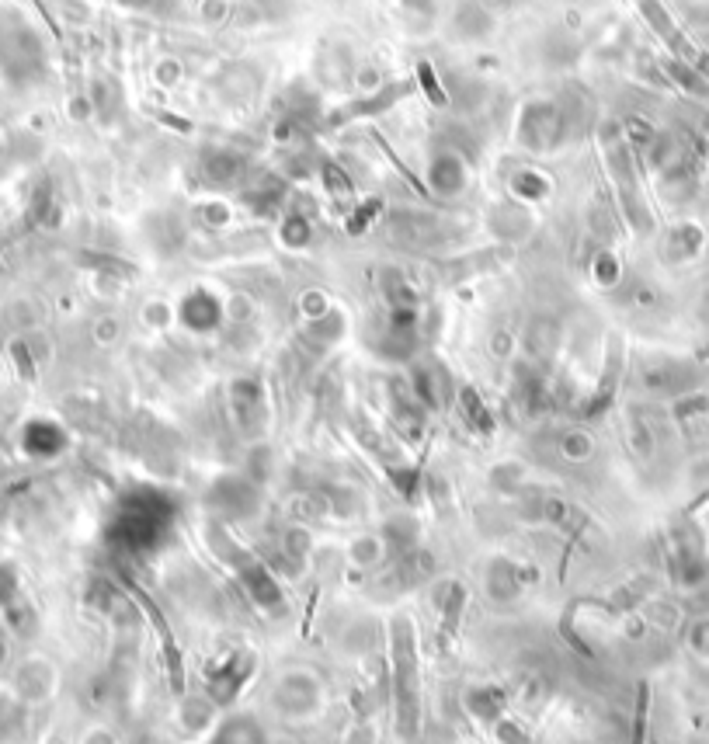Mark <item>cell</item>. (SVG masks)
<instances>
[{
    "mask_svg": "<svg viewBox=\"0 0 709 744\" xmlns=\"http://www.w3.org/2000/svg\"><path fill=\"white\" fill-rule=\"evenodd\" d=\"M390 651H393V699H397V724L404 738L418 734L421 720V685H418V640H414V619L393 616L390 623Z\"/></svg>",
    "mask_w": 709,
    "mask_h": 744,
    "instance_id": "6da1fadb",
    "label": "cell"
},
{
    "mask_svg": "<svg viewBox=\"0 0 709 744\" xmlns=\"http://www.w3.org/2000/svg\"><path fill=\"white\" fill-rule=\"evenodd\" d=\"M327 703V689L320 671H313L310 665H292L282 668L272 682V692H268V706L279 713L289 724H303V720H313Z\"/></svg>",
    "mask_w": 709,
    "mask_h": 744,
    "instance_id": "7a4b0ae2",
    "label": "cell"
},
{
    "mask_svg": "<svg viewBox=\"0 0 709 744\" xmlns=\"http://www.w3.org/2000/svg\"><path fill=\"white\" fill-rule=\"evenodd\" d=\"M567 126L570 119L560 112L557 101H529L518 115V143L532 153H546L564 143Z\"/></svg>",
    "mask_w": 709,
    "mask_h": 744,
    "instance_id": "3957f363",
    "label": "cell"
},
{
    "mask_svg": "<svg viewBox=\"0 0 709 744\" xmlns=\"http://www.w3.org/2000/svg\"><path fill=\"white\" fill-rule=\"evenodd\" d=\"M56 685H60V671L49 658H25L14 668V696L32 706L49 703L56 696Z\"/></svg>",
    "mask_w": 709,
    "mask_h": 744,
    "instance_id": "277c9868",
    "label": "cell"
},
{
    "mask_svg": "<svg viewBox=\"0 0 709 744\" xmlns=\"http://www.w3.org/2000/svg\"><path fill=\"white\" fill-rule=\"evenodd\" d=\"M223 317H226L223 299H219L216 293H209V289H192L178 306V320L195 334L216 331V327L223 324Z\"/></svg>",
    "mask_w": 709,
    "mask_h": 744,
    "instance_id": "5b68a950",
    "label": "cell"
},
{
    "mask_svg": "<svg viewBox=\"0 0 709 744\" xmlns=\"http://www.w3.org/2000/svg\"><path fill=\"white\" fill-rule=\"evenodd\" d=\"M428 185H431V192L442 195V199H456V195H463L466 185H470V171H466L463 157H459V153H449V150L431 157Z\"/></svg>",
    "mask_w": 709,
    "mask_h": 744,
    "instance_id": "8992f818",
    "label": "cell"
},
{
    "mask_svg": "<svg viewBox=\"0 0 709 744\" xmlns=\"http://www.w3.org/2000/svg\"><path fill=\"white\" fill-rule=\"evenodd\" d=\"M637 7H640L643 18L650 21V28H654V32L668 42V49L675 53V60H685V63L696 60V49H692V42H685V35L678 32V25L671 21V14L664 11L661 0H637Z\"/></svg>",
    "mask_w": 709,
    "mask_h": 744,
    "instance_id": "52a82bcc",
    "label": "cell"
},
{
    "mask_svg": "<svg viewBox=\"0 0 709 744\" xmlns=\"http://www.w3.org/2000/svg\"><path fill=\"white\" fill-rule=\"evenodd\" d=\"M703 244H706L703 226L682 223V226H675V230L668 233V240H664V258H668L671 265H685V261L699 258Z\"/></svg>",
    "mask_w": 709,
    "mask_h": 744,
    "instance_id": "ba28073f",
    "label": "cell"
},
{
    "mask_svg": "<svg viewBox=\"0 0 709 744\" xmlns=\"http://www.w3.org/2000/svg\"><path fill=\"white\" fill-rule=\"evenodd\" d=\"M560 338H564V331H560L557 320L536 317L529 324V331H525V352H529V359L546 362V359H553V352L560 348Z\"/></svg>",
    "mask_w": 709,
    "mask_h": 744,
    "instance_id": "9c48e42d",
    "label": "cell"
},
{
    "mask_svg": "<svg viewBox=\"0 0 709 744\" xmlns=\"http://www.w3.org/2000/svg\"><path fill=\"white\" fill-rule=\"evenodd\" d=\"M202 174L209 185H233L244 174V157L237 150H209L202 160Z\"/></svg>",
    "mask_w": 709,
    "mask_h": 744,
    "instance_id": "30bf717a",
    "label": "cell"
},
{
    "mask_svg": "<svg viewBox=\"0 0 709 744\" xmlns=\"http://www.w3.org/2000/svg\"><path fill=\"white\" fill-rule=\"evenodd\" d=\"M386 553H390V543H386V536H376V532L355 536L352 546H348V560H352V567H358V571H376L386 560Z\"/></svg>",
    "mask_w": 709,
    "mask_h": 744,
    "instance_id": "8fae6325",
    "label": "cell"
},
{
    "mask_svg": "<svg viewBox=\"0 0 709 744\" xmlns=\"http://www.w3.org/2000/svg\"><path fill=\"white\" fill-rule=\"evenodd\" d=\"M383 299L390 310H404V306H418V289H414L411 275L400 268H386L383 272Z\"/></svg>",
    "mask_w": 709,
    "mask_h": 744,
    "instance_id": "7c38bea8",
    "label": "cell"
},
{
    "mask_svg": "<svg viewBox=\"0 0 709 744\" xmlns=\"http://www.w3.org/2000/svg\"><path fill=\"white\" fill-rule=\"evenodd\" d=\"M452 25H456V32L463 35V39H484V35L494 28V18H491V11H487L484 4L470 0V4H459Z\"/></svg>",
    "mask_w": 709,
    "mask_h": 744,
    "instance_id": "4fadbf2b",
    "label": "cell"
},
{
    "mask_svg": "<svg viewBox=\"0 0 709 744\" xmlns=\"http://www.w3.org/2000/svg\"><path fill=\"white\" fill-rule=\"evenodd\" d=\"M511 195L522 206H536V202H543L550 195V181L539 171H515L511 174Z\"/></svg>",
    "mask_w": 709,
    "mask_h": 744,
    "instance_id": "5bb4252c",
    "label": "cell"
},
{
    "mask_svg": "<svg viewBox=\"0 0 709 744\" xmlns=\"http://www.w3.org/2000/svg\"><path fill=\"white\" fill-rule=\"evenodd\" d=\"M529 216H525L522 202H504L491 213V230L501 233V237H525L529 233Z\"/></svg>",
    "mask_w": 709,
    "mask_h": 744,
    "instance_id": "9a60e30c",
    "label": "cell"
},
{
    "mask_svg": "<svg viewBox=\"0 0 709 744\" xmlns=\"http://www.w3.org/2000/svg\"><path fill=\"white\" fill-rule=\"evenodd\" d=\"M557 452L567 459V463H588L595 456V439H591L584 428H570V432L560 435Z\"/></svg>",
    "mask_w": 709,
    "mask_h": 744,
    "instance_id": "2e32d148",
    "label": "cell"
},
{
    "mask_svg": "<svg viewBox=\"0 0 709 744\" xmlns=\"http://www.w3.org/2000/svg\"><path fill=\"white\" fill-rule=\"evenodd\" d=\"M282 553L289 560H296V564H303V560L313 553V532L306 529V525L292 522L289 529L282 532Z\"/></svg>",
    "mask_w": 709,
    "mask_h": 744,
    "instance_id": "e0dca14e",
    "label": "cell"
},
{
    "mask_svg": "<svg viewBox=\"0 0 709 744\" xmlns=\"http://www.w3.org/2000/svg\"><path fill=\"white\" fill-rule=\"evenodd\" d=\"M341 334H345V317H341L338 310L324 313L320 320H310V324H306V338H313L317 345H327V348H331Z\"/></svg>",
    "mask_w": 709,
    "mask_h": 744,
    "instance_id": "ac0fdd59",
    "label": "cell"
},
{
    "mask_svg": "<svg viewBox=\"0 0 709 744\" xmlns=\"http://www.w3.org/2000/svg\"><path fill=\"white\" fill-rule=\"evenodd\" d=\"M279 240L289 251H299V247H306L313 240V226H310V220L306 216H299V213H289L282 220V226H279Z\"/></svg>",
    "mask_w": 709,
    "mask_h": 744,
    "instance_id": "d6986e66",
    "label": "cell"
},
{
    "mask_svg": "<svg viewBox=\"0 0 709 744\" xmlns=\"http://www.w3.org/2000/svg\"><path fill=\"white\" fill-rule=\"evenodd\" d=\"M591 275H595V282L602 289H612L619 279H623V265H619V258L612 251H602L595 261H591Z\"/></svg>",
    "mask_w": 709,
    "mask_h": 744,
    "instance_id": "ffe728a7",
    "label": "cell"
},
{
    "mask_svg": "<svg viewBox=\"0 0 709 744\" xmlns=\"http://www.w3.org/2000/svg\"><path fill=\"white\" fill-rule=\"evenodd\" d=\"M630 449L637 452L640 459H650L654 456V432H650V425L640 418V414H630Z\"/></svg>",
    "mask_w": 709,
    "mask_h": 744,
    "instance_id": "44dd1931",
    "label": "cell"
},
{
    "mask_svg": "<svg viewBox=\"0 0 709 744\" xmlns=\"http://www.w3.org/2000/svg\"><path fill=\"white\" fill-rule=\"evenodd\" d=\"M77 744H122V738L112 724H105V720H91V724L80 727Z\"/></svg>",
    "mask_w": 709,
    "mask_h": 744,
    "instance_id": "7402d4cb",
    "label": "cell"
},
{
    "mask_svg": "<svg viewBox=\"0 0 709 744\" xmlns=\"http://www.w3.org/2000/svg\"><path fill=\"white\" fill-rule=\"evenodd\" d=\"M299 310H303V317H306V324L310 320H320L324 313H331V303H327V296L324 293H317V289H310L303 299H299Z\"/></svg>",
    "mask_w": 709,
    "mask_h": 744,
    "instance_id": "603a6c76",
    "label": "cell"
},
{
    "mask_svg": "<svg viewBox=\"0 0 709 744\" xmlns=\"http://www.w3.org/2000/svg\"><path fill=\"white\" fill-rule=\"evenodd\" d=\"M689 647L699 661H709V619H699L689 630Z\"/></svg>",
    "mask_w": 709,
    "mask_h": 744,
    "instance_id": "cb8c5ba5",
    "label": "cell"
},
{
    "mask_svg": "<svg viewBox=\"0 0 709 744\" xmlns=\"http://www.w3.org/2000/svg\"><path fill=\"white\" fill-rule=\"evenodd\" d=\"M324 185H327V192H334V195H352L355 192V185L348 181V174L341 171V167H334V164H324Z\"/></svg>",
    "mask_w": 709,
    "mask_h": 744,
    "instance_id": "d4e9b609",
    "label": "cell"
},
{
    "mask_svg": "<svg viewBox=\"0 0 709 744\" xmlns=\"http://www.w3.org/2000/svg\"><path fill=\"white\" fill-rule=\"evenodd\" d=\"M418 74H421V84L428 87V98L435 101V105H445V101H449V98H445V87L435 80V70H431L428 63H421V67H418Z\"/></svg>",
    "mask_w": 709,
    "mask_h": 744,
    "instance_id": "484cf974",
    "label": "cell"
},
{
    "mask_svg": "<svg viewBox=\"0 0 709 744\" xmlns=\"http://www.w3.org/2000/svg\"><path fill=\"white\" fill-rule=\"evenodd\" d=\"M355 209H358V213L352 216V220H348V230H352V233H362L365 226H369V223L379 216V202H365V206H355Z\"/></svg>",
    "mask_w": 709,
    "mask_h": 744,
    "instance_id": "4316f807",
    "label": "cell"
},
{
    "mask_svg": "<svg viewBox=\"0 0 709 744\" xmlns=\"http://www.w3.org/2000/svg\"><path fill=\"white\" fill-rule=\"evenodd\" d=\"M202 18L206 21H226L230 18V0H202Z\"/></svg>",
    "mask_w": 709,
    "mask_h": 744,
    "instance_id": "83f0119b",
    "label": "cell"
},
{
    "mask_svg": "<svg viewBox=\"0 0 709 744\" xmlns=\"http://www.w3.org/2000/svg\"><path fill=\"white\" fill-rule=\"evenodd\" d=\"M94 338H98L101 345H112V341L119 338V320H112V317L101 320V324L94 327Z\"/></svg>",
    "mask_w": 709,
    "mask_h": 744,
    "instance_id": "f1b7e54d",
    "label": "cell"
},
{
    "mask_svg": "<svg viewBox=\"0 0 709 744\" xmlns=\"http://www.w3.org/2000/svg\"><path fill=\"white\" fill-rule=\"evenodd\" d=\"M146 313H150V324L153 327H167L171 324V317H178V313H171V306H164V303H153V306H146Z\"/></svg>",
    "mask_w": 709,
    "mask_h": 744,
    "instance_id": "f546056e",
    "label": "cell"
},
{
    "mask_svg": "<svg viewBox=\"0 0 709 744\" xmlns=\"http://www.w3.org/2000/svg\"><path fill=\"white\" fill-rule=\"evenodd\" d=\"M178 77H181V63H178V60L157 63V80H160V84H174Z\"/></svg>",
    "mask_w": 709,
    "mask_h": 744,
    "instance_id": "4dcf8cb0",
    "label": "cell"
},
{
    "mask_svg": "<svg viewBox=\"0 0 709 744\" xmlns=\"http://www.w3.org/2000/svg\"><path fill=\"white\" fill-rule=\"evenodd\" d=\"M115 4L126 7V11H153L160 0H115Z\"/></svg>",
    "mask_w": 709,
    "mask_h": 744,
    "instance_id": "1f68e13d",
    "label": "cell"
}]
</instances>
